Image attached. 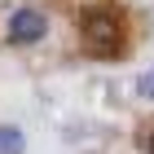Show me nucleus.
Here are the masks:
<instances>
[{
    "label": "nucleus",
    "instance_id": "nucleus-3",
    "mask_svg": "<svg viewBox=\"0 0 154 154\" xmlns=\"http://www.w3.org/2000/svg\"><path fill=\"white\" fill-rule=\"evenodd\" d=\"M31 141H26V128L18 119H0V154H26Z\"/></svg>",
    "mask_w": 154,
    "mask_h": 154
},
{
    "label": "nucleus",
    "instance_id": "nucleus-4",
    "mask_svg": "<svg viewBox=\"0 0 154 154\" xmlns=\"http://www.w3.org/2000/svg\"><path fill=\"white\" fill-rule=\"evenodd\" d=\"M132 93H137V101H150V106H154V62L132 79Z\"/></svg>",
    "mask_w": 154,
    "mask_h": 154
},
{
    "label": "nucleus",
    "instance_id": "nucleus-5",
    "mask_svg": "<svg viewBox=\"0 0 154 154\" xmlns=\"http://www.w3.org/2000/svg\"><path fill=\"white\" fill-rule=\"evenodd\" d=\"M132 141H137V150H141V154H154V115H145L141 123H137Z\"/></svg>",
    "mask_w": 154,
    "mask_h": 154
},
{
    "label": "nucleus",
    "instance_id": "nucleus-2",
    "mask_svg": "<svg viewBox=\"0 0 154 154\" xmlns=\"http://www.w3.org/2000/svg\"><path fill=\"white\" fill-rule=\"evenodd\" d=\"M48 9H40V5H31V0H18V5H9L5 9V18H0V44L9 48H35L48 40Z\"/></svg>",
    "mask_w": 154,
    "mask_h": 154
},
{
    "label": "nucleus",
    "instance_id": "nucleus-1",
    "mask_svg": "<svg viewBox=\"0 0 154 154\" xmlns=\"http://www.w3.org/2000/svg\"><path fill=\"white\" fill-rule=\"evenodd\" d=\"M71 40L88 62H123L137 48V18L119 0H88L71 13Z\"/></svg>",
    "mask_w": 154,
    "mask_h": 154
}]
</instances>
